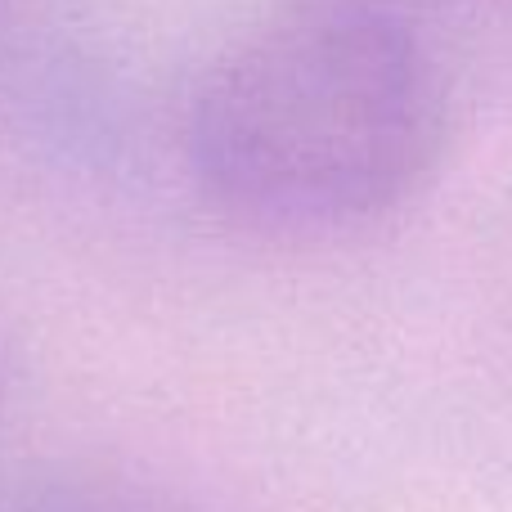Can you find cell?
I'll list each match as a JSON object with an SVG mask.
<instances>
[{"label":"cell","instance_id":"7a4b0ae2","mask_svg":"<svg viewBox=\"0 0 512 512\" xmlns=\"http://www.w3.org/2000/svg\"><path fill=\"white\" fill-rule=\"evenodd\" d=\"M0 512H162L149 495L99 472H50L14 486Z\"/></svg>","mask_w":512,"mask_h":512},{"label":"cell","instance_id":"6da1fadb","mask_svg":"<svg viewBox=\"0 0 512 512\" xmlns=\"http://www.w3.org/2000/svg\"><path fill=\"white\" fill-rule=\"evenodd\" d=\"M441 99L400 23L310 5L265 23L203 77L189 167L216 212L265 234L378 221L427 176Z\"/></svg>","mask_w":512,"mask_h":512}]
</instances>
